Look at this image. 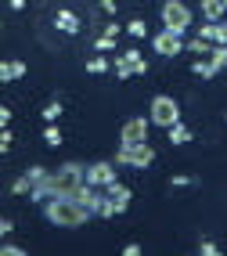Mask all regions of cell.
Instances as JSON below:
<instances>
[{
	"mask_svg": "<svg viewBox=\"0 0 227 256\" xmlns=\"http://www.w3.org/2000/svg\"><path fill=\"white\" fill-rule=\"evenodd\" d=\"M166 134H170V144H188V141H191V130H188L184 123H177V126H170Z\"/></svg>",
	"mask_w": 227,
	"mask_h": 256,
	"instance_id": "obj_14",
	"label": "cell"
},
{
	"mask_svg": "<svg viewBox=\"0 0 227 256\" xmlns=\"http://www.w3.org/2000/svg\"><path fill=\"white\" fill-rule=\"evenodd\" d=\"M0 256H29V252L18 249V246H4V249H0Z\"/></svg>",
	"mask_w": 227,
	"mask_h": 256,
	"instance_id": "obj_29",
	"label": "cell"
},
{
	"mask_svg": "<svg viewBox=\"0 0 227 256\" xmlns=\"http://www.w3.org/2000/svg\"><path fill=\"white\" fill-rule=\"evenodd\" d=\"M148 126H152V119H144V116H134V119H126L123 123V134H119V144H148Z\"/></svg>",
	"mask_w": 227,
	"mask_h": 256,
	"instance_id": "obj_6",
	"label": "cell"
},
{
	"mask_svg": "<svg viewBox=\"0 0 227 256\" xmlns=\"http://www.w3.org/2000/svg\"><path fill=\"white\" fill-rule=\"evenodd\" d=\"M195 76H202V80H213V76H216L213 62H209V58H198V62H195Z\"/></svg>",
	"mask_w": 227,
	"mask_h": 256,
	"instance_id": "obj_16",
	"label": "cell"
},
{
	"mask_svg": "<svg viewBox=\"0 0 227 256\" xmlns=\"http://www.w3.org/2000/svg\"><path fill=\"white\" fill-rule=\"evenodd\" d=\"M62 116V105H58V101H50V105H44V119H47V123L50 126H54V119Z\"/></svg>",
	"mask_w": 227,
	"mask_h": 256,
	"instance_id": "obj_23",
	"label": "cell"
},
{
	"mask_svg": "<svg viewBox=\"0 0 227 256\" xmlns=\"http://www.w3.org/2000/svg\"><path fill=\"white\" fill-rule=\"evenodd\" d=\"M209 62H213V69H227V47H213V54H209Z\"/></svg>",
	"mask_w": 227,
	"mask_h": 256,
	"instance_id": "obj_19",
	"label": "cell"
},
{
	"mask_svg": "<svg viewBox=\"0 0 227 256\" xmlns=\"http://www.w3.org/2000/svg\"><path fill=\"white\" fill-rule=\"evenodd\" d=\"M22 76H26V62H4V65H0V80H4V83H14Z\"/></svg>",
	"mask_w": 227,
	"mask_h": 256,
	"instance_id": "obj_12",
	"label": "cell"
},
{
	"mask_svg": "<svg viewBox=\"0 0 227 256\" xmlns=\"http://www.w3.org/2000/svg\"><path fill=\"white\" fill-rule=\"evenodd\" d=\"M11 192H14V195H32V180H29V177H18V180L11 184Z\"/></svg>",
	"mask_w": 227,
	"mask_h": 256,
	"instance_id": "obj_22",
	"label": "cell"
},
{
	"mask_svg": "<svg viewBox=\"0 0 227 256\" xmlns=\"http://www.w3.org/2000/svg\"><path fill=\"white\" fill-rule=\"evenodd\" d=\"M191 26V8L180 4V0H170V4H162V29L173 32V36H184Z\"/></svg>",
	"mask_w": 227,
	"mask_h": 256,
	"instance_id": "obj_4",
	"label": "cell"
},
{
	"mask_svg": "<svg viewBox=\"0 0 227 256\" xmlns=\"http://www.w3.org/2000/svg\"><path fill=\"white\" fill-rule=\"evenodd\" d=\"M123 256H141V246H137V242H130V246L123 249Z\"/></svg>",
	"mask_w": 227,
	"mask_h": 256,
	"instance_id": "obj_31",
	"label": "cell"
},
{
	"mask_svg": "<svg viewBox=\"0 0 227 256\" xmlns=\"http://www.w3.org/2000/svg\"><path fill=\"white\" fill-rule=\"evenodd\" d=\"M26 177L32 180V188H36L40 180H47V177H50V170H47V166H29V170H26Z\"/></svg>",
	"mask_w": 227,
	"mask_h": 256,
	"instance_id": "obj_17",
	"label": "cell"
},
{
	"mask_svg": "<svg viewBox=\"0 0 227 256\" xmlns=\"http://www.w3.org/2000/svg\"><path fill=\"white\" fill-rule=\"evenodd\" d=\"M152 47H155V54H162V58H173V54H180L184 50V44H180V36H173V32H159V36H152Z\"/></svg>",
	"mask_w": 227,
	"mask_h": 256,
	"instance_id": "obj_9",
	"label": "cell"
},
{
	"mask_svg": "<svg viewBox=\"0 0 227 256\" xmlns=\"http://www.w3.org/2000/svg\"><path fill=\"white\" fill-rule=\"evenodd\" d=\"M94 47H98V50H112V47H116V40H112V36H104V32H101Z\"/></svg>",
	"mask_w": 227,
	"mask_h": 256,
	"instance_id": "obj_26",
	"label": "cell"
},
{
	"mask_svg": "<svg viewBox=\"0 0 227 256\" xmlns=\"http://www.w3.org/2000/svg\"><path fill=\"white\" fill-rule=\"evenodd\" d=\"M86 184H90V188H116L119 174H116L112 162H90V166H86Z\"/></svg>",
	"mask_w": 227,
	"mask_h": 256,
	"instance_id": "obj_7",
	"label": "cell"
},
{
	"mask_svg": "<svg viewBox=\"0 0 227 256\" xmlns=\"http://www.w3.org/2000/svg\"><path fill=\"white\" fill-rule=\"evenodd\" d=\"M112 65H116V76H119V80H130V76H137V69H134V65H130V62H126L123 54H119V58H116Z\"/></svg>",
	"mask_w": 227,
	"mask_h": 256,
	"instance_id": "obj_15",
	"label": "cell"
},
{
	"mask_svg": "<svg viewBox=\"0 0 227 256\" xmlns=\"http://www.w3.org/2000/svg\"><path fill=\"white\" fill-rule=\"evenodd\" d=\"M198 256H224V252H220V246H216V242L202 238V242H198Z\"/></svg>",
	"mask_w": 227,
	"mask_h": 256,
	"instance_id": "obj_21",
	"label": "cell"
},
{
	"mask_svg": "<svg viewBox=\"0 0 227 256\" xmlns=\"http://www.w3.org/2000/svg\"><path fill=\"white\" fill-rule=\"evenodd\" d=\"M11 141H14V134H11V130H4V134H0V152H8V148H11Z\"/></svg>",
	"mask_w": 227,
	"mask_h": 256,
	"instance_id": "obj_30",
	"label": "cell"
},
{
	"mask_svg": "<svg viewBox=\"0 0 227 256\" xmlns=\"http://www.w3.org/2000/svg\"><path fill=\"white\" fill-rule=\"evenodd\" d=\"M188 47H191V50H195V54H198V58H202V54H213V44H206V40H198V36H195V40H191Z\"/></svg>",
	"mask_w": 227,
	"mask_h": 256,
	"instance_id": "obj_24",
	"label": "cell"
},
{
	"mask_svg": "<svg viewBox=\"0 0 227 256\" xmlns=\"http://www.w3.org/2000/svg\"><path fill=\"white\" fill-rule=\"evenodd\" d=\"M148 119H152V126L170 130V126L180 123V108H177V101H173L170 94H159V98L152 101V108H148Z\"/></svg>",
	"mask_w": 227,
	"mask_h": 256,
	"instance_id": "obj_3",
	"label": "cell"
},
{
	"mask_svg": "<svg viewBox=\"0 0 227 256\" xmlns=\"http://www.w3.org/2000/svg\"><path fill=\"white\" fill-rule=\"evenodd\" d=\"M104 69H108V58H90V62H86V72H104Z\"/></svg>",
	"mask_w": 227,
	"mask_h": 256,
	"instance_id": "obj_25",
	"label": "cell"
},
{
	"mask_svg": "<svg viewBox=\"0 0 227 256\" xmlns=\"http://www.w3.org/2000/svg\"><path fill=\"white\" fill-rule=\"evenodd\" d=\"M44 144H47V148H58V144H62V130H58V126H47V130H44Z\"/></svg>",
	"mask_w": 227,
	"mask_h": 256,
	"instance_id": "obj_20",
	"label": "cell"
},
{
	"mask_svg": "<svg viewBox=\"0 0 227 256\" xmlns=\"http://www.w3.org/2000/svg\"><path fill=\"white\" fill-rule=\"evenodd\" d=\"M8 123H11V108H0V126L8 130Z\"/></svg>",
	"mask_w": 227,
	"mask_h": 256,
	"instance_id": "obj_32",
	"label": "cell"
},
{
	"mask_svg": "<svg viewBox=\"0 0 227 256\" xmlns=\"http://www.w3.org/2000/svg\"><path fill=\"white\" fill-rule=\"evenodd\" d=\"M155 159V148L152 144H119L116 148V166H134V170H148Z\"/></svg>",
	"mask_w": 227,
	"mask_h": 256,
	"instance_id": "obj_5",
	"label": "cell"
},
{
	"mask_svg": "<svg viewBox=\"0 0 227 256\" xmlns=\"http://www.w3.org/2000/svg\"><path fill=\"white\" fill-rule=\"evenodd\" d=\"M119 32H123V26H119L116 18H112L108 26H104V36H112V40H116V36H119Z\"/></svg>",
	"mask_w": 227,
	"mask_h": 256,
	"instance_id": "obj_28",
	"label": "cell"
},
{
	"mask_svg": "<svg viewBox=\"0 0 227 256\" xmlns=\"http://www.w3.org/2000/svg\"><path fill=\"white\" fill-rule=\"evenodd\" d=\"M108 198H112V206H116L119 213H126L134 195H130V188H126V184H116V188H108Z\"/></svg>",
	"mask_w": 227,
	"mask_h": 256,
	"instance_id": "obj_11",
	"label": "cell"
},
{
	"mask_svg": "<svg viewBox=\"0 0 227 256\" xmlns=\"http://www.w3.org/2000/svg\"><path fill=\"white\" fill-rule=\"evenodd\" d=\"M54 29L65 32V36H76V32L83 29V22H80V14H76V11L62 8V11H54Z\"/></svg>",
	"mask_w": 227,
	"mask_h": 256,
	"instance_id": "obj_10",
	"label": "cell"
},
{
	"mask_svg": "<svg viewBox=\"0 0 227 256\" xmlns=\"http://www.w3.org/2000/svg\"><path fill=\"white\" fill-rule=\"evenodd\" d=\"M216 47H227V22L216 26Z\"/></svg>",
	"mask_w": 227,
	"mask_h": 256,
	"instance_id": "obj_27",
	"label": "cell"
},
{
	"mask_svg": "<svg viewBox=\"0 0 227 256\" xmlns=\"http://www.w3.org/2000/svg\"><path fill=\"white\" fill-rule=\"evenodd\" d=\"M44 213L54 228H83L86 220H90V213H86L76 198H50L44 206Z\"/></svg>",
	"mask_w": 227,
	"mask_h": 256,
	"instance_id": "obj_1",
	"label": "cell"
},
{
	"mask_svg": "<svg viewBox=\"0 0 227 256\" xmlns=\"http://www.w3.org/2000/svg\"><path fill=\"white\" fill-rule=\"evenodd\" d=\"M126 32H130V36H137V40H144V36H148V26H144V18H134V22H126Z\"/></svg>",
	"mask_w": 227,
	"mask_h": 256,
	"instance_id": "obj_18",
	"label": "cell"
},
{
	"mask_svg": "<svg viewBox=\"0 0 227 256\" xmlns=\"http://www.w3.org/2000/svg\"><path fill=\"white\" fill-rule=\"evenodd\" d=\"M83 184H86V166L65 162V166L54 170V195H58V198H76Z\"/></svg>",
	"mask_w": 227,
	"mask_h": 256,
	"instance_id": "obj_2",
	"label": "cell"
},
{
	"mask_svg": "<svg viewBox=\"0 0 227 256\" xmlns=\"http://www.w3.org/2000/svg\"><path fill=\"white\" fill-rule=\"evenodd\" d=\"M76 202H80V206H83L86 213H90V216H101V210H104V202H108V198H104V195L98 192V188L83 184V188H80V195H76Z\"/></svg>",
	"mask_w": 227,
	"mask_h": 256,
	"instance_id": "obj_8",
	"label": "cell"
},
{
	"mask_svg": "<svg viewBox=\"0 0 227 256\" xmlns=\"http://www.w3.org/2000/svg\"><path fill=\"white\" fill-rule=\"evenodd\" d=\"M227 8H224V0H206L202 4V14H206V22H213V26H220V14H224Z\"/></svg>",
	"mask_w": 227,
	"mask_h": 256,
	"instance_id": "obj_13",
	"label": "cell"
}]
</instances>
